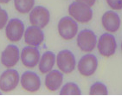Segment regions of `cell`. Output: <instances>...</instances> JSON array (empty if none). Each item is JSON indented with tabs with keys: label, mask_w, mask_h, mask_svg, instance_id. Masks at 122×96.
<instances>
[{
	"label": "cell",
	"mask_w": 122,
	"mask_h": 96,
	"mask_svg": "<svg viewBox=\"0 0 122 96\" xmlns=\"http://www.w3.org/2000/svg\"><path fill=\"white\" fill-rule=\"evenodd\" d=\"M68 15L80 24L89 23L93 19L94 16V12L91 6L77 1L71 3L68 6Z\"/></svg>",
	"instance_id": "1"
},
{
	"label": "cell",
	"mask_w": 122,
	"mask_h": 96,
	"mask_svg": "<svg viewBox=\"0 0 122 96\" xmlns=\"http://www.w3.org/2000/svg\"><path fill=\"white\" fill-rule=\"evenodd\" d=\"M57 30L59 35L63 40H72L78 34L79 30L78 23L70 16H63L59 20L57 24Z\"/></svg>",
	"instance_id": "2"
},
{
	"label": "cell",
	"mask_w": 122,
	"mask_h": 96,
	"mask_svg": "<svg viewBox=\"0 0 122 96\" xmlns=\"http://www.w3.org/2000/svg\"><path fill=\"white\" fill-rule=\"evenodd\" d=\"M56 64L61 73L68 75L75 70L77 63L73 52L68 49H62L56 55Z\"/></svg>",
	"instance_id": "3"
},
{
	"label": "cell",
	"mask_w": 122,
	"mask_h": 96,
	"mask_svg": "<svg viewBox=\"0 0 122 96\" xmlns=\"http://www.w3.org/2000/svg\"><path fill=\"white\" fill-rule=\"evenodd\" d=\"M76 44L78 48L85 53H91L97 45V35L92 30L84 29L78 32L76 35Z\"/></svg>",
	"instance_id": "4"
},
{
	"label": "cell",
	"mask_w": 122,
	"mask_h": 96,
	"mask_svg": "<svg viewBox=\"0 0 122 96\" xmlns=\"http://www.w3.org/2000/svg\"><path fill=\"white\" fill-rule=\"evenodd\" d=\"M96 47L101 56L104 57L113 56L117 49V42L113 33H103L97 40Z\"/></svg>",
	"instance_id": "5"
},
{
	"label": "cell",
	"mask_w": 122,
	"mask_h": 96,
	"mask_svg": "<svg viewBox=\"0 0 122 96\" xmlns=\"http://www.w3.org/2000/svg\"><path fill=\"white\" fill-rule=\"evenodd\" d=\"M25 26L24 22L19 18L9 19L5 27V36L10 42H18L24 37Z\"/></svg>",
	"instance_id": "6"
},
{
	"label": "cell",
	"mask_w": 122,
	"mask_h": 96,
	"mask_svg": "<svg viewBox=\"0 0 122 96\" xmlns=\"http://www.w3.org/2000/svg\"><path fill=\"white\" fill-rule=\"evenodd\" d=\"M20 82V75L13 68H7L0 75V90L9 93L17 87Z\"/></svg>",
	"instance_id": "7"
},
{
	"label": "cell",
	"mask_w": 122,
	"mask_h": 96,
	"mask_svg": "<svg viewBox=\"0 0 122 96\" xmlns=\"http://www.w3.org/2000/svg\"><path fill=\"white\" fill-rule=\"evenodd\" d=\"M29 21L31 25L44 29L50 22V12L44 6H34L29 13Z\"/></svg>",
	"instance_id": "8"
},
{
	"label": "cell",
	"mask_w": 122,
	"mask_h": 96,
	"mask_svg": "<svg viewBox=\"0 0 122 96\" xmlns=\"http://www.w3.org/2000/svg\"><path fill=\"white\" fill-rule=\"evenodd\" d=\"M98 59L94 55L87 53L81 57L77 66V70L84 77H89L96 72L98 68Z\"/></svg>",
	"instance_id": "9"
},
{
	"label": "cell",
	"mask_w": 122,
	"mask_h": 96,
	"mask_svg": "<svg viewBox=\"0 0 122 96\" xmlns=\"http://www.w3.org/2000/svg\"><path fill=\"white\" fill-rule=\"evenodd\" d=\"M41 54L37 47L25 46L20 52V61L27 68H34L38 65Z\"/></svg>",
	"instance_id": "10"
},
{
	"label": "cell",
	"mask_w": 122,
	"mask_h": 96,
	"mask_svg": "<svg viewBox=\"0 0 122 96\" xmlns=\"http://www.w3.org/2000/svg\"><path fill=\"white\" fill-rule=\"evenodd\" d=\"M19 84L25 91L29 93H36L40 89L42 81L36 73L28 70L20 75Z\"/></svg>",
	"instance_id": "11"
},
{
	"label": "cell",
	"mask_w": 122,
	"mask_h": 96,
	"mask_svg": "<svg viewBox=\"0 0 122 96\" xmlns=\"http://www.w3.org/2000/svg\"><path fill=\"white\" fill-rule=\"evenodd\" d=\"M0 61L6 68H14L20 61V50L15 44L7 45L1 53Z\"/></svg>",
	"instance_id": "12"
},
{
	"label": "cell",
	"mask_w": 122,
	"mask_h": 96,
	"mask_svg": "<svg viewBox=\"0 0 122 96\" xmlns=\"http://www.w3.org/2000/svg\"><path fill=\"white\" fill-rule=\"evenodd\" d=\"M24 42L29 46L32 47H39L44 42V32L42 29H40L36 26L30 25L25 28L24 34Z\"/></svg>",
	"instance_id": "13"
},
{
	"label": "cell",
	"mask_w": 122,
	"mask_h": 96,
	"mask_svg": "<svg viewBox=\"0 0 122 96\" xmlns=\"http://www.w3.org/2000/svg\"><path fill=\"white\" fill-rule=\"evenodd\" d=\"M101 24L109 33L117 32L120 28L121 20L120 16L114 10H107L101 16Z\"/></svg>",
	"instance_id": "14"
},
{
	"label": "cell",
	"mask_w": 122,
	"mask_h": 96,
	"mask_svg": "<svg viewBox=\"0 0 122 96\" xmlns=\"http://www.w3.org/2000/svg\"><path fill=\"white\" fill-rule=\"evenodd\" d=\"M63 83V73L59 69H52L45 75L44 85L46 88L50 92L57 91Z\"/></svg>",
	"instance_id": "15"
},
{
	"label": "cell",
	"mask_w": 122,
	"mask_h": 96,
	"mask_svg": "<svg viewBox=\"0 0 122 96\" xmlns=\"http://www.w3.org/2000/svg\"><path fill=\"white\" fill-rule=\"evenodd\" d=\"M56 56L52 51H46L42 55H41L40 60L37 65L41 74L46 75L48 72L54 68L56 65Z\"/></svg>",
	"instance_id": "16"
},
{
	"label": "cell",
	"mask_w": 122,
	"mask_h": 96,
	"mask_svg": "<svg viewBox=\"0 0 122 96\" xmlns=\"http://www.w3.org/2000/svg\"><path fill=\"white\" fill-rule=\"evenodd\" d=\"M35 0H14V7L20 14H29L35 6Z\"/></svg>",
	"instance_id": "17"
},
{
	"label": "cell",
	"mask_w": 122,
	"mask_h": 96,
	"mask_svg": "<svg viewBox=\"0 0 122 96\" xmlns=\"http://www.w3.org/2000/svg\"><path fill=\"white\" fill-rule=\"evenodd\" d=\"M60 95H81V90L75 82H67L60 87Z\"/></svg>",
	"instance_id": "18"
},
{
	"label": "cell",
	"mask_w": 122,
	"mask_h": 96,
	"mask_svg": "<svg viewBox=\"0 0 122 96\" xmlns=\"http://www.w3.org/2000/svg\"><path fill=\"white\" fill-rule=\"evenodd\" d=\"M89 94L90 95H107V87L101 81L94 82L91 85L89 88Z\"/></svg>",
	"instance_id": "19"
},
{
	"label": "cell",
	"mask_w": 122,
	"mask_h": 96,
	"mask_svg": "<svg viewBox=\"0 0 122 96\" xmlns=\"http://www.w3.org/2000/svg\"><path fill=\"white\" fill-rule=\"evenodd\" d=\"M8 21H9L8 12L5 9L0 8V30H2L3 29H5Z\"/></svg>",
	"instance_id": "20"
},
{
	"label": "cell",
	"mask_w": 122,
	"mask_h": 96,
	"mask_svg": "<svg viewBox=\"0 0 122 96\" xmlns=\"http://www.w3.org/2000/svg\"><path fill=\"white\" fill-rule=\"evenodd\" d=\"M108 6L113 10H122V0H106Z\"/></svg>",
	"instance_id": "21"
},
{
	"label": "cell",
	"mask_w": 122,
	"mask_h": 96,
	"mask_svg": "<svg viewBox=\"0 0 122 96\" xmlns=\"http://www.w3.org/2000/svg\"><path fill=\"white\" fill-rule=\"evenodd\" d=\"M75 1L83 3V4H86V5H89V6H91V7L95 4V2H96V0H75Z\"/></svg>",
	"instance_id": "22"
},
{
	"label": "cell",
	"mask_w": 122,
	"mask_h": 96,
	"mask_svg": "<svg viewBox=\"0 0 122 96\" xmlns=\"http://www.w3.org/2000/svg\"><path fill=\"white\" fill-rule=\"evenodd\" d=\"M11 0H0V5H6L8 3H10Z\"/></svg>",
	"instance_id": "23"
},
{
	"label": "cell",
	"mask_w": 122,
	"mask_h": 96,
	"mask_svg": "<svg viewBox=\"0 0 122 96\" xmlns=\"http://www.w3.org/2000/svg\"><path fill=\"white\" fill-rule=\"evenodd\" d=\"M1 94H2V91H1V90H0V95H1Z\"/></svg>",
	"instance_id": "24"
},
{
	"label": "cell",
	"mask_w": 122,
	"mask_h": 96,
	"mask_svg": "<svg viewBox=\"0 0 122 96\" xmlns=\"http://www.w3.org/2000/svg\"><path fill=\"white\" fill-rule=\"evenodd\" d=\"M121 51H122V42H121Z\"/></svg>",
	"instance_id": "25"
},
{
	"label": "cell",
	"mask_w": 122,
	"mask_h": 96,
	"mask_svg": "<svg viewBox=\"0 0 122 96\" xmlns=\"http://www.w3.org/2000/svg\"><path fill=\"white\" fill-rule=\"evenodd\" d=\"M0 8H1V5H0Z\"/></svg>",
	"instance_id": "26"
}]
</instances>
